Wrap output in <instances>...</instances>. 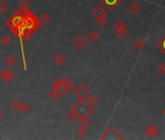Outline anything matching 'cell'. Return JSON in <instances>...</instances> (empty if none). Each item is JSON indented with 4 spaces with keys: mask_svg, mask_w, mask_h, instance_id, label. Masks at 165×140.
Masks as SVG:
<instances>
[{
    "mask_svg": "<svg viewBox=\"0 0 165 140\" xmlns=\"http://www.w3.org/2000/svg\"><path fill=\"white\" fill-rule=\"evenodd\" d=\"M74 88V83L69 79H64V80H59L55 84V88L54 90L57 92V95H64L66 92L71 91Z\"/></svg>",
    "mask_w": 165,
    "mask_h": 140,
    "instance_id": "cell-1",
    "label": "cell"
},
{
    "mask_svg": "<svg viewBox=\"0 0 165 140\" xmlns=\"http://www.w3.org/2000/svg\"><path fill=\"white\" fill-rule=\"evenodd\" d=\"M16 79V74L10 69H3L0 71V80L5 84H12Z\"/></svg>",
    "mask_w": 165,
    "mask_h": 140,
    "instance_id": "cell-2",
    "label": "cell"
},
{
    "mask_svg": "<svg viewBox=\"0 0 165 140\" xmlns=\"http://www.w3.org/2000/svg\"><path fill=\"white\" fill-rule=\"evenodd\" d=\"M73 110L76 112V114L79 117H81V116H84V115H87L89 112V106L88 105V103L85 101H80L74 106Z\"/></svg>",
    "mask_w": 165,
    "mask_h": 140,
    "instance_id": "cell-3",
    "label": "cell"
},
{
    "mask_svg": "<svg viewBox=\"0 0 165 140\" xmlns=\"http://www.w3.org/2000/svg\"><path fill=\"white\" fill-rule=\"evenodd\" d=\"M12 108L15 112H21V113H27L31 110V107L27 104L22 102L19 100H15L14 102L12 103Z\"/></svg>",
    "mask_w": 165,
    "mask_h": 140,
    "instance_id": "cell-4",
    "label": "cell"
},
{
    "mask_svg": "<svg viewBox=\"0 0 165 140\" xmlns=\"http://www.w3.org/2000/svg\"><path fill=\"white\" fill-rule=\"evenodd\" d=\"M72 44H73V46L75 47V49L77 51H83L85 48V46H87L88 41H87V39H85L83 35H77L73 39Z\"/></svg>",
    "mask_w": 165,
    "mask_h": 140,
    "instance_id": "cell-5",
    "label": "cell"
},
{
    "mask_svg": "<svg viewBox=\"0 0 165 140\" xmlns=\"http://www.w3.org/2000/svg\"><path fill=\"white\" fill-rule=\"evenodd\" d=\"M74 95L79 99H82V100H83V99H85V97H87L89 95V90L85 88L84 85H80V86L77 87V88L75 89Z\"/></svg>",
    "mask_w": 165,
    "mask_h": 140,
    "instance_id": "cell-6",
    "label": "cell"
},
{
    "mask_svg": "<svg viewBox=\"0 0 165 140\" xmlns=\"http://www.w3.org/2000/svg\"><path fill=\"white\" fill-rule=\"evenodd\" d=\"M142 10V7H141V5L134 1V2H132L129 6H128V11L131 13L132 15H137V14H139V13L141 12Z\"/></svg>",
    "mask_w": 165,
    "mask_h": 140,
    "instance_id": "cell-7",
    "label": "cell"
},
{
    "mask_svg": "<svg viewBox=\"0 0 165 140\" xmlns=\"http://www.w3.org/2000/svg\"><path fill=\"white\" fill-rule=\"evenodd\" d=\"M78 123H79V125H80L81 128H85V129L89 128V126L91 125L90 120H89V118L87 115H84V116L79 117Z\"/></svg>",
    "mask_w": 165,
    "mask_h": 140,
    "instance_id": "cell-8",
    "label": "cell"
},
{
    "mask_svg": "<svg viewBox=\"0 0 165 140\" xmlns=\"http://www.w3.org/2000/svg\"><path fill=\"white\" fill-rule=\"evenodd\" d=\"M4 62H5L6 65L8 66V67H14V66L17 65L18 61H17V58H16L14 56H13V55H10V56H7V57H5Z\"/></svg>",
    "mask_w": 165,
    "mask_h": 140,
    "instance_id": "cell-9",
    "label": "cell"
},
{
    "mask_svg": "<svg viewBox=\"0 0 165 140\" xmlns=\"http://www.w3.org/2000/svg\"><path fill=\"white\" fill-rule=\"evenodd\" d=\"M146 133H147V135L151 138H153L156 135V133H157V129H156V126L154 125H149L147 126V129H146Z\"/></svg>",
    "mask_w": 165,
    "mask_h": 140,
    "instance_id": "cell-10",
    "label": "cell"
},
{
    "mask_svg": "<svg viewBox=\"0 0 165 140\" xmlns=\"http://www.w3.org/2000/svg\"><path fill=\"white\" fill-rule=\"evenodd\" d=\"M107 12L106 10H105L103 7H101V6H98V7H96L93 12H92V15L94 16V18H100V17H104L106 16Z\"/></svg>",
    "mask_w": 165,
    "mask_h": 140,
    "instance_id": "cell-11",
    "label": "cell"
},
{
    "mask_svg": "<svg viewBox=\"0 0 165 140\" xmlns=\"http://www.w3.org/2000/svg\"><path fill=\"white\" fill-rule=\"evenodd\" d=\"M85 102L88 103L89 106H90V107H92V106H94L98 103V98L97 96H95L94 95H89L85 98Z\"/></svg>",
    "mask_w": 165,
    "mask_h": 140,
    "instance_id": "cell-12",
    "label": "cell"
},
{
    "mask_svg": "<svg viewBox=\"0 0 165 140\" xmlns=\"http://www.w3.org/2000/svg\"><path fill=\"white\" fill-rule=\"evenodd\" d=\"M54 62L56 65L60 66L66 62V57L63 54H56L54 57Z\"/></svg>",
    "mask_w": 165,
    "mask_h": 140,
    "instance_id": "cell-13",
    "label": "cell"
},
{
    "mask_svg": "<svg viewBox=\"0 0 165 140\" xmlns=\"http://www.w3.org/2000/svg\"><path fill=\"white\" fill-rule=\"evenodd\" d=\"M13 42L12 38L9 36V35H2L1 37H0V44H1L3 47H9Z\"/></svg>",
    "mask_w": 165,
    "mask_h": 140,
    "instance_id": "cell-14",
    "label": "cell"
},
{
    "mask_svg": "<svg viewBox=\"0 0 165 140\" xmlns=\"http://www.w3.org/2000/svg\"><path fill=\"white\" fill-rule=\"evenodd\" d=\"M133 47L135 48V50H137V51L143 50V48L145 47V42H144L143 38H141V37L136 38L135 41H134V43H133Z\"/></svg>",
    "mask_w": 165,
    "mask_h": 140,
    "instance_id": "cell-15",
    "label": "cell"
},
{
    "mask_svg": "<svg viewBox=\"0 0 165 140\" xmlns=\"http://www.w3.org/2000/svg\"><path fill=\"white\" fill-rule=\"evenodd\" d=\"M87 37H88V39L89 40L90 42H96V41H98V39H99V37H100V36H99L97 31L91 30L87 34Z\"/></svg>",
    "mask_w": 165,
    "mask_h": 140,
    "instance_id": "cell-16",
    "label": "cell"
},
{
    "mask_svg": "<svg viewBox=\"0 0 165 140\" xmlns=\"http://www.w3.org/2000/svg\"><path fill=\"white\" fill-rule=\"evenodd\" d=\"M95 23H97L99 28H104V26H106L108 24V19L106 18V16L100 17V18H95Z\"/></svg>",
    "mask_w": 165,
    "mask_h": 140,
    "instance_id": "cell-17",
    "label": "cell"
},
{
    "mask_svg": "<svg viewBox=\"0 0 165 140\" xmlns=\"http://www.w3.org/2000/svg\"><path fill=\"white\" fill-rule=\"evenodd\" d=\"M19 9L23 12H28L30 9V3L27 0H22L21 3H19Z\"/></svg>",
    "mask_w": 165,
    "mask_h": 140,
    "instance_id": "cell-18",
    "label": "cell"
},
{
    "mask_svg": "<svg viewBox=\"0 0 165 140\" xmlns=\"http://www.w3.org/2000/svg\"><path fill=\"white\" fill-rule=\"evenodd\" d=\"M157 48L158 50H159L162 54L165 56V35L160 39V40H158V42H157Z\"/></svg>",
    "mask_w": 165,
    "mask_h": 140,
    "instance_id": "cell-19",
    "label": "cell"
},
{
    "mask_svg": "<svg viewBox=\"0 0 165 140\" xmlns=\"http://www.w3.org/2000/svg\"><path fill=\"white\" fill-rule=\"evenodd\" d=\"M125 28H126V24H125L122 21H118L114 24V29L116 30V32L120 31V30H122V29H123Z\"/></svg>",
    "mask_w": 165,
    "mask_h": 140,
    "instance_id": "cell-20",
    "label": "cell"
},
{
    "mask_svg": "<svg viewBox=\"0 0 165 140\" xmlns=\"http://www.w3.org/2000/svg\"><path fill=\"white\" fill-rule=\"evenodd\" d=\"M40 21L43 24H48V23L51 21V17L48 13H43L40 17Z\"/></svg>",
    "mask_w": 165,
    "mask_h": 140,
    "instance_id": "cell-21",
    "label": "cell"
},
{
    "mask_svg": "<svg viewBox=\"0 0 165 140\" xmlns=\"http://www.w3.org/2000/svg\"><path fill=\"white\" fill-rule=\"evenodd\" d=\"M128 33H129V30L127 29V28H123V29H122L120 31H118L117 34L121 39H124L125 37L128 35Z\"/></svg>",
    "mask_w": 165,
    "mask_h": 140,
    "instance_id": "cell-22",
    "label": "cell"
},
{
    "mask_svg": "<svg viewBox=\"0 0 165 140\" xmlns=\"http://www.w3.org/2000/svg\"><path fill=\"white\" fill-rule=\"evenodd\" d=\"M8 10L9 7L7 6V4L4 2H0V15H5Z\"/></svg>",
    "mask_w": 165,
    "mask_h": 140,
    "instance_id": "cell-23",
    "label": "cell"
},
{
    "mask_svg": "<svg viewBox=\"0 0 165 140\" xmlns=\"http://www.w3.org/2000/svg\"><path fill=\"white\" fill-rule=\"evenodd\" d=\"M77 118H78V115L76 114V112L73 109H71L67 114V119L70 120V121H75Z\"/></svg>",
    "mask_w": 165,
    "mask_h": 140,
    "instance_id": "cell-24",
    "label": "cell"
},
{
    "mask_svg": "<svg viewBox=\"0 0 165 140\" xmlns=\"http://www.w3.org/2000/svg\"><path fill=\"white\" fill-rule=\"evenodd\" d=\"M87 135H88V131H87V129H85V128H81L77 131V136H79V137L84 138Z\"/></svg>",
    "mask_w": 165,
    "mask_h": 140,
    "instance_id": "cell-25",
    "label": "cell"
},
{
    "mask_svg": "<svg viewBox=\"0 0 165 140\" xmlns=\"http://www.w3.org/2000/svg\"><path fill=\"white\" fill-rule=\"evenodd\" d=\"M157 72L159 75H165V63H160L157 66Z\"/></svg>",
    "mask_w": 165,
    "mask_h": 140,
    "instance_id": "cell-26",
    "label": "cell"
},
{
    "mask_svg": "<svg viewBox=\"0 0 165 140\" xmlns=\"http://www.w3.org/2000/svg\"><path fill=\"white\" fill-rule=\"evenodd\" d=\"M122 0H105V3H107L109 6H115L118 3H120Z\"/></svg>",
    "mask_w": 165,
    "mask_h": 140,
    "instance_id": "cell-27",
    "label": "cell"
},
{
    "mask_svg": "<svg viewBox=\"0 0 165 140\" xmlns=\"http://www.w3.org/2000/svg\"><path fill=\"white\" fill-rule=\"evenodd\" d=\"M49 96H50L51 99H52V100H56V99L59 95H57V92L54 90V91H52L50 93V95H49Z\"/></svg>",
    "mask_w": 165,
    "mask_h": 140,
    "instance_id": "cell-28",
    "label": "cell"
},
{
    "mask_svg": "<svg viewBox=\"0 0 165 140\" xmlns=\"http://www.w3.org/2000/svg\"><path fill=\"white\" fill-rule=\"evenodd\" d=\"M3 117V110L0 108V119H1Z\"/></svg>",
    "mask_w": 165,
    "mask_h": 140,
    "instance_id": "cell-29",
    "label": "cell"
},
{
    "mask_svg": "<svg viewBox=\"0 0 165 140\" xmlns=\"http://www.w3.org/2000/svg\"><path fill=\"white\" fill-rule=\"evenodd\" d=\"M161 114H162V116H163V117L165 118V107H164V108L162 109V111H161Z\"/></svg>",
    "mask_w": 165,
    "mask_h": 140,
    "instance_id": "cell-30",
    "label": "cell"
}]
</instances>
